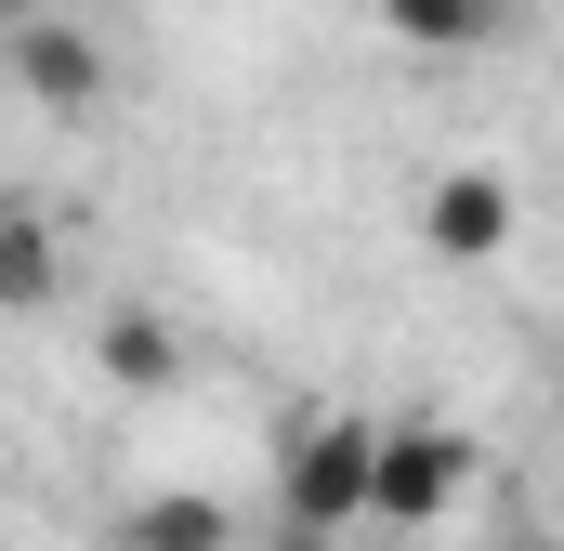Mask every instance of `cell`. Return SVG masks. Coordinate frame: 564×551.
Listing matches in <instances>:
<instances>
[{
	"label": "cell",
	"instance_id": "obj_6",
	"mask_svg": "<svg viewBox=\"0 0 564 551\" xmlns=\"http://www.w3.org/2000/svg\"><path fill=\"white\" fill-rule=\"evenodd\" d=\"M106 551H237V499H210V486H144V499H119Z\"/></svg>",
	"mask_w": 564,
	"mask_h": 551
},
{
	"label": "cell",
	"instance_id": "obj_5",
	"mask_svg": "<svg viewBox=\"0 0 564 551\" xmlns=\"http://www.w3.org/2000/svg\"><path fill=\"white\" fill-rule=\"evenodd\" d=\"M525 26V0H381V40L421 53V66H459V53H499Z\"/></svg>",
	"mask_w": 564,
	"mask_h": 551
},
{
	"label": "cell",
	"instance_id": "obj_2",
	"mask_svg": "<svg viewBox=\"0 0 564 551\" xmlns=\"http://www.w3.org/2000/svg\"><path fill=\"white\" fill-rule=\"evenodd\" d=\"M368 446H381V408H302L276 433V512L315 539L368 526Z\"/></svg>",
	"mask_w": 564,
	"mask_h": 551
},
{
	"label": "cell",
	"instance_id": "obj_1",
	"mask_svg": "<svg viewBox=\"0 0 564 551\" xmlns=\"http://www.w3.org/2000/svg\"><path fill=\"white\" fill-rule=\"evenodd\" d=\"M408 237H421V263L446 276H486L525 250V184L499 171V158H433L421 197H408Z\"/></svg>",
	"mask_w": 564,
	"mask_h": 551
},
{
	"label": "cell",
	"instance_id": "obj_3",
	"mask_svg": "<svg viewBox=\"0 0 564 551\" xmlns=\"http://www.w3.org/2000/svg\"><path fill=\"white\" fill-rule=\"evenodd\" d=\"M473 473H486V446L446 408H394L381 446H368V526H446L473 499Z\"/></svg>",
	"mask_w": 564,
	"mask_h": 551
},
{
	"label": "cell",
	"instance_id": "obj_9",
	"mask_svg": "<svg viewBox=\"0 0 564 551\" xmlns=\"http://www.w3.org/2000/svg\"><path fill=\"white\" fill-rule=\"evenodd\" d=\"M499 551H564V539H499Z\"/></svg>",
	"mask_w": 564,
	"mask_h": 551
},
{
	"label": "cell",
	"instance_id": "obj_4",
	"mask_svg": "<svg viewBox=\"0 0 564 551\" xmlns=\"http://www.w3.org/2000/svg\"><path fill=\"white\" fill-rule=\"evenodd\" d=\"M0 79L40 106V119H106V40L79 13H26L0 26Z\"/></svg>",
	"mask_w": 564,
	"mask_h": 551
},
{
	"label": "cell",
	"instance_id": "obj_8",
	"mask_svg": "<svg viewBox=\"0 0 564 551\" xmlns=\"http://www.w3.org/2000/svg\"><path fill=\"white\" fill-rule=\"evenodd\" d=\"M93 368H106L119 395H171V381H184V328H171V315H144V302H106Z\"/></svg>",
	"mask_w": 564,
	"mask_h": 551
},
{
	"label": "cell",
	"instance_id": "obj_7",
	"mask_svg": "<svg viewBox=\"0 0 564 551\" xmlns=\"http://www.w3.org/2000/svg\"><path fill=\"white\" fill-rule=\"evenodd\" d=\"M66 276H79L66 224H53L40 197H0V315H40V302H66Z\"/></svg>",
	"mask_w": 564,
	"mask_h": 551
}]
</instances>
